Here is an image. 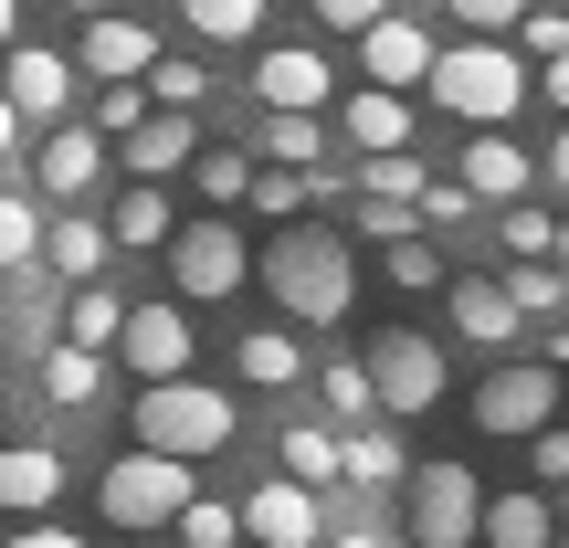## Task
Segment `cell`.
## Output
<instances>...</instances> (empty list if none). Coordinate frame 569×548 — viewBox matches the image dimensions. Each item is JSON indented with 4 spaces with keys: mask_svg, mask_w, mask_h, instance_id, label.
Returning a JSON list of instances; mask_svg holds the SVG:
<instances>
[{
    "mask_svg": "<svg viewBox=\"0 0 569 548\" xmlns=\"http://www.w3.org/2000/svg\"><path fill=\"white\" fill-rule=\"evenodd\" d=\"M422 84H432V106H443V117L507 127L517 106H528V53H517V42H496V32H475V42H453V53H432Z\"/></svg>",
    "mask_w": 569,
    "mask_h": 548,
    "instance_id": "1",
    "label": "cell"
},
{
    "mask_svg": "<svg viewBox=\"0 0 569 548\" xmlns=\"http://www.w3.org/2000/svg\"><path fill=\"white\" fill-rule=\"evenodd\" d=\"M264 285H274V306L296 327H338L359 275H348V243H338V232L296 222V232H274V243H264Z\"/></svg>",
    "mask_w": 569,
    "mask_h": 548,
    "instance_id": "2",
    "label": "cell"
},
{
    "mask_svg": "<svg viewBox=\"0 0 569 548\" xmlns=\"http://www.w3.org/2000/svg\"><path fill=\"white\" fill-rule=\"evenodd\" d=\"M138 444H148V454H180V465L222 454V444H232V390L190 380V369H169V380H138Z\"/></svg>",
    "mask_w": 569,
    "mask_h": 548,
    "instance_id": "3",
    "label": "cell"
},
{
    "mask_svg": "<svg viewBox=\"0 0 569 548\" xmlns=\"http://www.w3.org/2000/svg\"><path fill=\"white\" fill-rule=\"evenodd\" d=\"M180 496H190V465L138 444V454H117V465H106L96 507H106V528H169V517H180Z\"/></svg>",
    "mask_w": 569,
    "mask_h": 548,
    "instance_id": "4",
    "label": "cell"
},
{
    "mask_svg": "<svg viewBox=\"0 0 569 548\" xmlns=\"http://www.w3.org/2000/svg\"><path fill=\"white\" fill-rule=\"evenodd\" d=\"M369 411H401V422H411V411H432V401H443V348H432V338H401V327H380V348H369Z\"/></svg>",
    "mask_w": 569,
    "mask_h": 548,
    "instance_id": "5",
    "label": "cell"
},
{
    "mask_svg": "<svg viewBox=\"0 0 569 548\" xmlns=\"http://www.w3.org/2000/svg\"><path fill=\"white\" fill-rule=\"evenodd\" d=\"M475 517H486V486L465 465H422L411 475V538L422 548H475Z\"/></svg>",
    "mask_w": 569,
    "mask_h": 548,
    "instance_id": "6",
    "label": "cell"
},
{
    "mask_svg": "<svg viewBox=\"0 0 569 548\" xmlns=\"http://www.w3.org/2000/svg\"><path fill=\"white\" fill-rule=\"evenodd\" d=\"M169 275H180V296H190V306H222L232 285L253 275V253L232 243V222H190V232L169 222Z\"/></svg>",
    "mask_w": 569,
    "mask_h": 548,
    "instance_id": "7",
    "label": "cell"
},
{
    "mask_svg": "<svg viewBox=\"0 0 569 548\" xmlns=\"http://www.w3.org/2000/svg\"><path fill=\"white\" fill-rule=\"evenodd\" d=\"M559 411V359H528V369H486V390H475V422L507 432V444H528L538 422Z\"/></svg>",
    "mask_w": 569,
    "mask_h": 548,
    "instance_id": "8",
    "label": "cell"
},
{
    "mask_svg": "<svg viewBox=\"0 0 569 548\" xmlns=\"http://www.w3.org/2000/svg\"><path fill=\"white\" fill-rule=\"evenodd\" d=\"M106 348H127L138 380H169V369H190V317L180 306H117V338Z\"/></svg>",
    "mask_w": 569,
    "mask_h": 548,
    "instance_id": "9",
    "label": "cell"
},
{
    "mask_svg": "<svg viewBox=\"0 0 569 548\" xmlns=\"http://www.w3.org/2000/svg\"><path fill=\"white\" fill-rule=\"evenodd\" d=\"M359 63H369V84L411 96V84H422V63H432V32H422L411 11H380V21H359Z\"/></svg>",
    "mask_w": 569,
    "mask_h": 548,
    "instance_id": "10",
    "label": "cell"
},
{
    "mask_svg": "<svg viewBox=\"0 0 569 548\" xmlns=\"http://www.w3.org/2000/svg\"><path fill=\"white\" fill-rule=\"evenodd\" d=\"M232 517H243V538H264V548H317V486H296V475L253 486Z\"/></svg>",
    "mask_w": 569,
    "mask_h": 548,
    "instance_id": "11",
    "label": "cell"
},
{
    "mask_svg": "<svg viewBox=\"0 0 569 548\" xmlns=\"http://www.w3.org/2000/svg\"><path fill=\"white\" fill-rule=\"evenodd\" d=\"M253 96L284 106V117H317V106H327V53H306V42H274V53L253 63Z\"/></svg>",
    "mask_w": 569,
    "mask_h": 548,
    "instance_id": "12",
    "label": "cell"
},
{
    "mask_svg": "<svg viewBox=\"0 0 569 548\" xmlns=\"http://www.w3.org/2000/svg\"><path fill=\"white\" fill-rule=\"evenodd\" d=\"M453 180H465L475 201H517V190H528V148H517L507 127H475V138H465V169H453Z\"/></svg>",
    "mask_w": 569,
    "mask_h": 548,
    "instance_id": "13",
    "label": "cell"
},
{
    "mask_svg": "<svg viewBox=\"0 0 569 548\" xmlns=\"http://www.w3.org/2000/svg\"><path fill=\"white\" fill-rule=\"evenodd\" d=\"M190 148H201V127H190V106H148V117L127 127V169H138V180H169V169H180Z\"/></svg>",
    "mask_w": 569,
    "mask_h": 548,
    "instance_id": "14",
    "label": "cell"
},
{
    "mask_svg": "<svg viewBox=\"0 0 569 548\" xmlns=\"http://www.w3.org/2000/svg\"><path fill=\"white\" fill-rule=\"evenodd\" d=\"M148 53H159V42H148V21H127V11H96L84 21V74H106V84H127V74H148Z\"/></svg>",
    "mask_w": 569,
    "mask_h": 548,
    "instance_id": "15",
    "label": "cell"
},
{
    "mask_svg": "<svg viewBox=\"0 0 569 548\" xmlns=\"http://www.w3.org/2000/svg\"><path fill=\"white\" fill-rule=\"evenodd\" d=\"M443 317L465 327L475 348H496V338H517V296H507V285H486V275H443Z\"/></svg>",
    "mask_w": 569,
    "mask_h": 548,
    "instance_id": "16",
    "label": "cell"
},
{
    "mask_svg": "<svg viewBox=\"0 0 569 548\" xmlns=\"http://www.w3.org/2000/svg\"><path fill=\"white\" fill-rule=\"evenodd\" d=\"M96 169H106V138H96V127H53V138H42V159H32V180L53 190V201H74Z\"/></svg>",
    "mask_w": 569,
    "mask_h": 548,
    "instance_id": "17",
    "label": "cell"
},
{
    "mask_svg": "<svg viewBox=\"0 0 569 548\" xmlns=\"http://www.w3.org/2000/svg\"><path fill=\"white\" fill-rule=\"evenodd\" d=\"M63 53H42V42H21L11 53V74H0V96H11V117H63Z\"/></svg>",
    "mask_w": 569,
    "mask_h": 548,
    "instance_id": "18",
    "label": "cell"
},
{
    "mask_svg": "<svg viewBox=\"0 0 569 548\" xmlns=\"http://www.w3.org/2000/svg\"><path fill=\"white\" fill-rule=\"evenodd\" d=\"M475 538L486 548H559V517H549V496H486Z\"/></svg>",
    "mask_w": 569,
    "mask_h": 548,
    "instance_id": "19",
    "label": "cell"
},
{
    "mask_svg": "<svg viewBox=\"0 0 569 548\" xmlns=\"http://www.w3.org/2000/svg\"><path fill=\"white\" fill-rule=\"evenodd\" d=\"M32 253H42V265H53L63 285H84V275H106V253H117V243H106V222H84V211H63V222L42 232Z\"/></svg>",
    "mask_w": 569,
    "mask_h": 548,
    "instance_id": "20",
    "label": "cell"
},
{
    "mask_svg": "<svg viewBox=\"0 0 569 548\" xmlns=\"http://www.w3.org/2000/svg\"><path fill=\"white\" fill-rule=\"evenodd\" d=\"M96 390H106V348H74V338L42 348V401H53V411H84Z\"/></svg>",
    "mask_w": 569,
    "mask_h": 548,
    "instance_id": "21",
    "label": "cell"
},
{
    "mask_svg": "<svg viewBox=\"0 0 569 548\" xmlns=\"http://www.w3.org/2000/svg\"><path fill=\"white\" fill-rule=\"evenodd\" d=\"M53 496H63L53 444H11V454H0V507H21V517H32V507H53Z\"/></svg>",
    "mask_w": 569,
    "mask_h": 548,
    "instance_id": "22",
    "label": "cell"
},
{
    "mask_svg": "<svg viewBox=\"0 0 569 548\" xmlns=\"http://www.w3.org/2000/svg\"><path fill=\"white\" fill-rule=\"evenodd\" d=\"M348 148H411V96H390V84H369V96H348Z\"/></svg>",
    "mask_w": 569,
    "mask_h": 548,
    "instance_id": "23",
    "label": "cell"
},
{
    "mask_svg": "<svg viewBox=\"0 0 569 548\" xmlns=\"http://www.w3.org/2000/svg\"><path fill=\"white\" fill-rule=\"evenodd\" d=\"M232 369H243L253 390H296V369H306V348L284 338V327H253V338L232 348Z\"/></svg>",
    "mask_w": 569,
    "mask_h": 548,
    "instance_id": "24",
    "label": "cell"
},
{
    "mask_svg": "<svg viewBox=\"0 0 569 548\" xmlns=\"http://www.w3.org/2000/svg\"><path fill=\"white\" fill-rule=\"evenodd\" d=\"M338 475H348V486H401V444H390L380 422H359L338 444Z\"/></svg>",
    "mask_w": 569,
    "mask_h": 548,
    "instance_id": "25",
    "label": "cell"
},
{
    "mask_svg": "<svg viewBox=\"0 0 569 548\" xmlns=\"http://www.w3.org/2000/svg\"><path fill=\"white\" fill-rule=\"evenodd\" d=\"M106 243H169V190L159 180H138V190H127V201H117V222H106Z\"/></svg>",
    "mask_w": 569,
    "mask_h": 548,
    "instance_id": "26",
    "label": "cell"
},
{
    "mask_svg": "<svg viewBox=\"0 0 569 548\" xmlns=\"http://www.w3.org/2000/svg\"><path fill=\"white\" fill-rule=\"evenodd\" d=\"M180 21L201 42H253V32H264V0H180Z\"/></svg>",
    "mask_w": 569,
    "mask_h": 548,
    "instance_id": "27",
    "label": "cell"
},
{
    "mask_svg": "<svg viewBox=\"0 0 569 548\" xmlns=\"http://www.w3.org/2000/svg\"><path fill=\"white\" fill-rule=\"evenodd\" d=\"M507 296H517V317H559V306H569V285H559V265H549V253H517Z\"/></svg>",
    "mask_w": 569,
    "mask_h": 548,
    "instance_id": "28",
    "label": "cell"
},
{
    "mask_svg": "<svg viewBox=\"0 0 569 548\" xmlns=\"http://www.w3.org/2000/svg\"><path fill=\"white\" fill-rule=\"evenodd\" d=\"M169 528H180L190 548H232V538H243V517H232L222 496H201V486H190V496H180V517H169Z\"/></svg>",
    "mask_w": 569,
    "mask_h": 548,
    "instance_id": "29",
    "label": "cell"
},
{
    "mask_svg": "<svg viewBox=\"0 0 569 548\" xmlns=\"http://www.w3.org/2000/svg\"><path fill=\"white\" fill-rule=\"evenodd\" d=\"M63 338H74V348H106V338H117V296H106L96 275H84L74 306H63Z\"/></svg>",
    "mask_w": 569,
    "mask_h": 548,
    "instance_id": "30",
    "label": "cell"
},
{
    "mask_svg": "<svg viewBox=\"0 0 569 548\" xmlns=\"http://www.w3.org/2000/svg\"><path fill=\"white\" fill-rule=\"evenodd\" d=\"M496 211H507V222H496V243H507V253H559V222L528 201V190H517V201H496Z\"/></svg>",
    "mask_w": 569,
    "mask_h": 548,
    "instance_id": "31",
    "label": "cell"
},
{
    "mask_svg": "<svg viewBox=\"0 0 569 548\" xmlns=\"http://www.w3.org/2000/svg\"><path fill=\"white\" fill-rule=\"evenodd\" d=\"M284 475H296V486H338V444H327L317 422H296L284 432Z\"/></svg>",
    "mask_w": 569,
    "mask_h": 548,
    "instance_id": "32",
    "label": "cell"
},
{
    "mask_svg": "<svg viewBox=\"0 0 569 548\" xmlns=\"http://www.w3.org/2000/svg\"><path fill=\"white\" fill-rule=\"evenodd\" d=\"M180 169H190V180H201V190H211V201H222V211L243 201V180H253V159H243V148H211V159H201V148H190Z\"/></svg>",
    "mask_w": 569,
    "mask_h": 548,
    "instance_id": "33",
    "label": "cell"
},
{
    "mask_svg": "<svg viewBox=\"0 0 569 548\" xmlns=\"http://www.w3.org/2000/svg\"><path fill=\"white\" fill-rule=\"evenodd\" d=\"M380 253H390V285H401V296H422V285H443V253H432L422 232H390Z\"/></svg>",
    "mask_w": 569,
    "mask_h": 548,
    "instance_id": "34",
    "label": "cell"
},
{
    "mask_svg": "<svg viewBox=\"0 0 569 548\" xmlns=\"http://www.w3.org/2000/svg\"><path fill=\"white\" fill-rule=\"evenodd\" d=\"M243 201L264 211V222H296V211H306V169H253V180H243Z\"/></svg>",
    "mask_w": 569,
    "mask_h": 548,
    "instance_id": "35",
    "label": "cell"
},
{
    "mask_svg": "<svg viewBox=\"0 0 569 548\" xmlns=\"http://www.w3.org/2000/svg\"><path fill=\"white\" fill-rule=\"evenodd\" d=\"M264 159L317 169V117H284V106H264Z\"/></svg>",
    "mask_w": 569,
    "mask_h": 548,
    "instance_id": "36",
    "label": "cell"
},
{
    "mask_svg": "<svg viewBox=\"0 0 569 548\" xmlns=\"http://www.w3.org/2000/svg\"><path fill=\"white\" fill-rule=\"evenodd\" d=\"M507 32H517V53H528V63H559L569 53V11H538V0L507 21Z\"/></svg>",
    "mask_w": 569,
    "mask_h": 548,
    "instance_id": "37",
    "label": "cell"
},
{
    "mask_svg": "<svg viewBox=\"0 0 569 548\" xmlns=\"http://www.w3.org/2000/svg\"><path fill=\"white\" fill-rule=\"evenodd\" d=\"M359 190H380V201H411V190H422V159H411V148H369Z\"/></svg>",
    "mask_w": 569,
    "mask_h": 548,
    "instance_id": "38",
    "label": "cell"
},
{
    "mask_svg": "<svg viewBox=\"0 0 569 548\" xmlns=\"http://www.w3.org/2000/svg\"><path fill=\"white\" fill-rule=\"evenodd\" d=\"M148 84H159V106H201L211 96V74L190 53H148Z\"/></svg>",
    "mask_w": 569,
    "mask_h": 548,
    "instance_id": "39",
    "label": "cell"
},
{
    "mask_svg": "<svg viewBox=\"0 0 569 548\" xmlns=\"http://www.w3.org/2000/svg\"><path fill=\"white\" fill-rule=\"evenodd\" d=\"M32 243H42L32 201H0V275H21V265H32Z\"/></svg>",
    "mask_w": 569,
    "mask_h": 548,
    "instance_id": "40",
    "label": "cell"
},
{
    "mask_svg": "<svg viewBox=\"0 0 569 548\" xmlns=\"http://www.w3.org/2000/svg\"><path fill=\"white\" fill-rule=\"evenodd\" d=\"M138 117H148L138 74H127V84H106V96H96V138H127V127H138Z\"/></svg>",
    "mask_w": 569,
    "mask_h": 548,
    "instance_id": "41",
    "label": "cell"
},
{
    "mask_svg": "<svg viewBox=\"0 0 569 548\" xmlns=\"http://www.w3.org/2000/svg\"><path fill=\"white\" fill-rule=\"evenodd\" d=\"M411 201H422V222H443V232H453V222H475V190H465V180H422Z\"/></svg>",
    "mask_w": 569,
    "mask_h": 548,
    "instance_id": "42",
    "label": "cell"
},
{
    "mask_svg": "<svg viewBox=\"0 0 569 548\" xmlns=\"http://www.w3.org/2000/svg\"><path fill=\"white\" fill-rule=\"evenodd\" d=\"M327 411H348V422H369V369H359V359H338V369H327Z\"/></svg>",
    "mask_w": 569,
    "mask_h": 548,
    "instance_id": "43",
    "label": "cell"
},
{
    "mask_svg": "<svg viewBox=\"0 0 569 548\" xmlns=\"http://www.w3.org/2000/svg\"><path fill=\"white\" fill-rule=\"evenodd\" d=\"M359 232H369V243H390V232H422V222H411V201H380V190H359Z\"/></svg>",
    "mask_w": 569,
    "mask_h": 548,
    "instance_id": "44",
    "label": "cell"
},
{
    "mask_svg": "<svg viewBox=\"0 0 569 548\" xmlns=\"http://www.w3.org/2000/svg\"><path fill=\"white\" fill-rule=\"evenodd\" d=\"M528 465H538V486H559V475H569V432H559V422L528 432Z\"/></svg>",
    "mask_w": 569,
    "mask_h": 548,
    "instance_id": "45",
    "label": "cell"
},
{
    "mask_svg": "<svg viewBox=\"0 0 569 548\" xmlns=\"http://www.w3.org/2000/svg\"><path fill=\"white\" fill-rule=\"evenodd\" d=\"M453 11H465V21H475V32H507V21H517V11H528V0H453Z\"/></svg>",
    "mask_w": 569,
    "mask_h": 548,
    "instance_id": "46",
    "label": "cell"
},
{
    "mask_svg": "<svg viewBox=\"0 0 569 548\" xmlns=\"http://www.w3.org/2000/svg\"><path fill=\"white\" fill-rule=\"evenodd\" d=\"M390 0H317V21H338V32H359V21H380Z\"/></svg>",
    "mask_w": 569,
    "mask_h": 548,
    "instance_id": "47",
    "label": "cell"
},
{
    "mask_svg": "<svg viewBox=\"0 0 569 548\" xmlns=\"http://www.w3.org/2000/svg\"><path fill=\"white\" fill-rule=\"evenodd\" d=\"M11 548H84V538H74V528H21Z\"/></svg>",
    "mask_w": 569,
    "mask_h": 548,
    "instance_id": "48",
    "label": "cell"
},
{
    "mask_svg": "<svg viewBox=\"0 0 569 548\" xmlns=\"http://www.w3.org/2000/svg\"><path fill=\"white\" fill-rule=\"evenodd\" d=\"M11 138H21V117H11V96H0V159H11Z\"/></svg>",
    "mask_w": 569,
    "mask_h": 548,
    "instance_id": "49",
    "label": "cell"
},
{
    "mask_svg": "<svg viewBox=\"0 0 569 548\" xmlns=\"http://www.w3.org/2000/svg\"><path fill=\"white\" fill-rule=\"evenodd\" d=\"M327 548H380V538H369V528H348V538H327Z\"/></svg>",
    "mask_w": 569,
    "mask_h": 548,
    "instance_id": "50",
    "label": "cell"
},
{
    "mask_svg": "<svg viewBox=\"0 0 569 548\" xmlns=\"http://www.w3.org/2000/svg\"><path fill=\"white\" fill-rule=\"evenodd\" d=\"M11 21H21V0H0V42H11Z\"/></svg>",
    "mask_w": 569,
    "mask_h": 548,
    "instance_id": "51",
    "label": "cell"
},
{
    "mask_svg": "<svg viewBox=\"0 0 569 548\" xmlns=\"http://www.w3.org/2000/svg\"><path fill=\"white\" fill-rule=\"evenodd\" d=\"M74 11H127V0H74Z\"/></svg>",
    "mask_w": 569,
    "mask_h": 548,
    "instance_id": "52",
    "label": "cell"
}]
</instances>
